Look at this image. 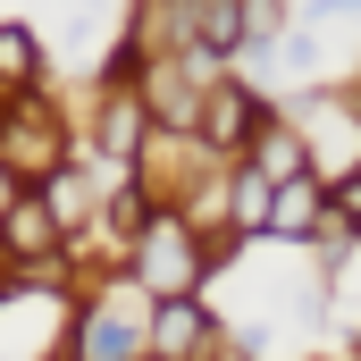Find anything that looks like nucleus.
<instances>
[{
	"label": "nucleus",
	"instance_id": "2",
	"mask_svg": "<svg viewBox=\"0 0 361 361\" xmlns=\"http://www.w3.org/2000/svg\"><path fill=\"white\" fill-rule=\"evenodd\" d=\"M269 118H277V109H269L252 85H210L202 101H193V135H202L210 152H244Z\"/></svg>",
	"mask_w": 361,
	"mask_h": 361
},
{
	"label": "nucleus",
	"instance_id": "9",
	"mask_svg": "<svg viewBox=\"0 0 361 361\" xmlns=\"http://www.w3.org/2000/svg\"><path fill=\"white\" fill-rule=\"evenodd\" d=\"M244 160H261V177H302V169H311V152H302V143H294V135H286V126H261V135H252V143H244Z\"/></svg>",
	"mask_w": 361,
	"mask_h": 361
},
{
	"label": "nucleus",
	"instance_id": "12",
	"mask_svg": "<svg viewBox=\"0 0 361 361\" xmlns=\"http://www.w3.org/2000/svg\"><path fill=\"white\" fill-rule=\"evenodd\" d=\"M8 202H17V169L0 160V210H8Z\"/></svg>",
	"mask_w": 361,
	"mask_h": 361
},
{
	"label": "nucleus",
	"instance_id": "4",
	"mask_svg": "<svg viewBox=\"0 0 361 361\" xmlns=\"http://www.w3.org/2000/svg\"><path fill=\"white\" fill-rule=\"evenodd\" d=\"M202 345H210V311H202L193 294L152 302V361H193Z\"/></svg>",
	"mask_w": 361,
	"mask_h": 361
},
{
	"label": "nucleus",
	"instance_id": "5",
	"mask_svg": "<svg viewBox=\"0 0 361 361\" xmlns=\"http://www.w3.org/2000/svg\"><path fill=\"white\" fill-rule=\"evenodd\" d=\"M92 143H101V160L135 169V160H143V143H152L143 101H135V92H109V101H101V118H92Z\"/></svg>",
	"mask_w": 361,
	"mask_h": 361
},
{
	"label": "nucleus",
	"instance_id": "8",
	"mask_svg": "<svg viewBox=\"0 0 361 361\" xmlns=\"http://www.w3.org/2000/svg\"><path fill=\"white\" fill-rule=\"evenodd\" d=\"M0 85L8 92H25V85H42V42H34V25H0Z\"/></svg>",
	"mask_w": 361,
	"mask_h": 361
},
{
	"label": "nucleus",
	"instance_id": "10",
	"mask_svg": "<svg viewBox=\"0 0 361 361\" xmlns=\"http://www.w3.org/2000/svg\"><path fill=\"white\" fill-rule=\"evenodd\" d=\"M227 227H235V235H261V227H269V177H261V169L227 177Z\"/></svg>",
	"mask_w": 361,
	"mask_h": 361
},
{
	"label": "nucleus",
	"instance_id": "7",
	"mask_svg": "<svg viewBox=\"0 0 361 361\" xmlns=\"http://www.w3.org/2000/svg\"><path fill=\"white\" fill-rule=\"evenodd\" d=\"M76 361H135V328H126L118 311H85V328H76Z\"/></svg>",
	"mask_w": 361,
	"mask_h": 361
},
{
	"label": "nucleus",
	"instance_id": "3",
	"mask_svg": "<svg viewBox=\"0 0 361 361\" xmlns=\"http://www.w3.org/2000/svg\"><path fill=\"white\" fill-rule=\"evenodd\" d=\"M0 244H8V261H25V269H34V261H51L68 235H59V219L42 210V193H17V202L0 210Z\"/></svg>",
	"mask_w": 361,
	"mask_h": 361
},
{
	"label": "nucleus",
	"instance_id": "6",
	"mask_svg": "<svg viewBox=\"0 0 361 361\" xmlns=\"http://www.w3.org/2000/svg\"><path fill=\"white\" fill-rule=\"evenodd\" d=\"M319 219H328V202H319V177H311V169L269 185V235H311Z\"/></svg>",
	"mask_w": 361,
	"mask_h": 361
},
{
	"label": "nucleus",
	"instance_id": "11",
	"mask_svg": "<svg viewBox=\"0 0 361 361\" xmlns=\"http://www.w3.org/2000/svg\"><path fill=\"white\" fill-rule=\"evenodd\" d=\"M0 143H8L17 169H51V160H59V118L42 109V126H0Z\"/></svg>",
	"mask_w": 361,
	"mask_h": 361
},
{
	"label": "nucleus",
	"instance_id": "1",
	"mask_svg": "<svg viewBox=\"0 0 361 361\" xmlns=\"http://www.w3.org/2000/svg\"><path fill=\"white\" fill-rule=\"evenodd\" d=\"M219 261H227V252H219V244H202V235H193L185 219H169V210H152V219H143V235H135V277H143V294H152V302L193 294Z\"/></svg>",
	"mask_w": 361,
	"mask_h": 361
}]
</instances>
